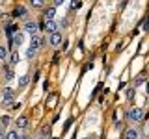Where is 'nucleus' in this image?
I'll use <instances>...</instances> for the list:
<instances>
[{
  "instance_id": "obj_1",
  "label": "nucleus",
  "mask_w": 149,
  "mask_h": 139,
  "mask_svg": "<svg viewBox=\"0 0 149 139\" xmlns=\"http://www.w3.org/2000/svg\"><path fill=\"white\" fill-rule=\"evenodd\" d=\"M13 98H15V91H13L11 87H4V89L0 91V102H2V104H11Z\"/></svg>"
},
{
  "instance_id": "obj_2",
  "label": "nucleus",
  "mask_w": 149,
  "mask_h": 139,
  "mask_svg": "<svg viewBox=\"0 0 149 139\" xmlns=\"http://www.w3.org/2000/svg\"><path fill=\"white\" fill-rule=\"evenodd\" d=\"M127 119H129V120H134V122H138V120L143 119V111L140 109V108H130V109L127 111Z\"/></svg>"
},
{
  "instance_id": "obj_3",
  "label": "nucleus",
  "mask_w": 149,
  "mask_h": 139,
  "mask_svg": "<svg viewBox=\"0 0 149 139\" xmlns=\"http://www.w3.org/2000/svg\"><path fill=\"white\" fill-rule=\"evenodd\" d=\"M22 30H24L26 34H30V37L36 35V34H37V22H36V21H26L24 26H22Z\"/></svg>"
},
{
  "instance_id": "obj_4",
  "label": "nucleus",
  "mask_w": 149,
  "mask_h": 139,
  "mask_svg": "<svg viewBox=\"0 0 149 139\" xmlns=\"http://www.w3.org/2000/svg\"><path fill=\"white\" fill-rule=\"evenodd\" d=\"M45 45V39H43V37H41L39 34H36V35H32L30 37V46H32V48H41V46H43Z\"/></svg>"
},
{
  "instance_id": "obj_5",
  "label": "nucleus",
  "mask_w": 149,
  "mask_h": 139,
  "mask_svg": "<svg viewBox=\"0 0 149 139\" xmlns=\"http://www.w3.org/2000/svg\"><path fill=\"white\" fill-rule=\"evenodd\" d=\"M43 30L47 34H54V32H58V22L56 21H45L43 22Z\"/></svg>"
},
{
  "instance_id": "obj_6",
  "label": "nucleus",
  "mask_w": 149,
  "mask_h": 139,
  "mask_svg": "<svg viewBox=\"0 0 149 139\" xmlns=\"http://www.w3.org/2000/svg\"><path fill=\"white\" fill-rule=\"evenodd\" d=\"M22 41H24V34H22V32H15V35L9 39V45L19 46V45H22Z\"/></svg>"
},
{
  "instance_id": "obj_7",
  "label": "nucleus",
  "mask_w": 149,
  "mask_h": 139,
  "mask_svg": "<svg viewBox=\"0 0 149 139\" xmlns=\"http://www.w3.org/2000/svg\"><path fill=\"white\" fill-rule=\"evenodd\" d=\"M49 43L52 45V46H60V43H62V34H60V32H54V34H50Z\"/></svg>"
},
{
  "instance_id": "obj_8",
  "label": "nucleus",
  "mask_w": 149,
  "mask_h": 139,
  "mask_svg": "<svg viewBox=\"0 0 149 139\" xmlns=\"http://www.w3.org/2000/svg\"><path fill=\"white\" fill-rule=\"evenodd\" d=\"M54 15H56V8H54V6L45 8V11H43V19H45V21H52Z\"/></svg>"
},
{
  "instance_id": "obj_9",
  "label": "nucleus",
  "mask_w": 149,
  "mask_h": 139,
  "mask_svg": "<svg viewBox=\"0 0 149 139\" xmlns=\"http://www.w3.org/2000/svg\"><path fill=\"white\" fill-rule=\"evenodd\" d=\"M15 126H17L19 130H24V128L28 126V119L24 117V115H22V117H19V119L15 120Z\"/></svg>"
},
{
  "instance_id": "obj_10",
  "label": "nucleus",
  "mask_w": 149,
  "mask_h": 139,
  "mask_svg": "<svg viewBox=\"0 0 149 139\" xmlns=\"http://www.w3.org/2000/svg\"><path fill=\"white\" fill-rule=\"evenodd\" d=\"M19 61V54H17V50H11L8 56V65H15Z\"/></svg>"
},
{
  "instance_id": "obj_11",
  "label": "nucleus",
  "mask_w": 149,
  "mask_h": 139,
  "mask_svg": "<svg viewBox=\"0 0 149 139\" xmlns=\"http://www.w3.org/2000/svg\"><path fill=\"white\" fill-rule=\"evenodd\" d=\"M123 139H138V130H134V128H129L127 132H125Z\"/></svg>"
},
{
  "instance_id": "obj_12",
  "label": "nucleus",
  "mask_w": 149,
  "mask_h": 139,
  "mask_svg": "<svg viewBox=\"0 0 149 139\" xmlns=\"http://www.w3.org/2000/svg\"><path fill=\"white\" fill-rule=\"evenodd\" d=\"M24 13H26V8H24V6H19L15 11H13V17H22Z\"/></svg>"
},
{
  "instance_id": "obj_13",
  "label": "nucleus",
  "mask_w": 149,
  "mask_h": 139,
  "mask_svg": "<svg viewBox=\"0 0 149 139\" xmlns=\"http://www.w3.org/2000/svg\"><path fill=\"white\" fill-rule=\"evenodd\" d=\"M43 4H45V0H30V6H32V8H36V9L43 8Z\"/></svg>"
},
{
  "instance_id": "obj_14",
  "label": "nucleus",
  "mask_w": 149,
  "mask_h": 139,
  "mask_svg": "<svg viewBox=\"0 0 149 139\" xmlns=\"http://www.w3.org/2000/svg\"><path fill=\"white\" fill-rule=\"evenodd\" d=\"M8 56H9V50L6 48V46L0 45V59H8Z\"/></svg>"
},
{
  "instance_id": "obj_15",
  "label": "nucleus",
  "mask_w": 149,
  "mask_h": 139,
  "mask_svg": "<svg viewBox=\"0 0 149 139\" xmlns=\"http://www.w3.org/2000/svg\"><path fill=\"white\" fill-rule=\"evenodd\" d=\"M142 83H146V78H143V74H140V76H136V78H134V87L142 85Z\"/></svg>"
},
{
  "instance_id": "obj_16",
  "label": "nucleus",
  "mask_w": 149,
  "mask_h": 139,
  "mask_svg": "<svg viewBox=\"0 0 149 139\" xmlns=\"http://www.w3.org/2000/svg\"><path fill=\"white\" fill-rule=\"evenodd\" d=\"M36 54H37V50H36V48H32V46L26 50V58H28V59H34V58H36Z\"/></svg>"
},
{
  "instance_id": "obj_17",
  "label": "nucleus",
  "mask_w": 149,
  "mask_h": 139,
  "mask_svg": "<svg viewBox=\"0 0 149 139\" xmlns=\"http://www.w3.org/2000/svg\"><path fill=\"white\" fill-rule=\"evenodd\" d=\"M28 82H30V76H28V74H24V76H21V80H19V85L24 87V85H28Z\"/></svg>"
},
{
  "instance_id": "obj_18",
  "label": "nucleus",
  "mask_w": 149,
  "mask_h": 139,
  "mask_svg": "<svg viewBox=\"0 0 149 139\" xmlns=\"http://www.w3.org/2000/svg\"><path fill=\"white\" fill-rule=\"evenodd\" d=\"M6 139H21V137H19V132L11 130V132H8V133H6Z\"/></svg>"
},
{
  "instance_id": "obj_19",
  "label": "nucleus",
  "mask_w": 149,
  "mask_h": 139,
  "mask_svg": "<svg viewBox=\"0 0 149 139\" xmlns=\"http://www.w3.org/2000/svg\"><path fill=\"white\" fill-rule=\"evenodd\" d=\"M80 8H82V2H80V0H71V9L77 11V9H80Z\"/></svg>"
},
{
  "instance_id": "obj_20",
  "label": "nucleus",
  "mask_w": 149,
  "mask_h": 139,
  "mask_svg": "<svg viewBox=\"0 0 149 139\" xmlns=\"http://www.w3.org/2000/svg\"><path fill=\"white\" fill-rule=\"evenodd\" d=\"M134 98V89H127V100H132Z\"/></svg>"
},
{
  "instance_id": "obj_21",
  "label": "nucleus",
  "mask_w": 149,
  "mask_h": 139,
  "mask_svg": "<svg viewBox=\"0 0 149 139\" xmlns=\"http://www.w3.org/2000/svg\"><path fill=\"white\" fill-rule=\"evenodd\" d=\"M0 122H2V126H6V124H9V117H8V115H4V117L0 119Z\"/></svg>"
},
{
  "instance_id": "obj_22",
  "label": "nucleus",
  "mask_w": 149,
  "mask_h": 139,
  "mask_svg": "<svg viewBox=\"0 0 149 139\" xmlns=\"http://www.w3.org/2000/svg\"><path fill=\"white\" fill-rule=\"evenodd\" d=\"M15 78V72L13 71H8V74H6V80H13Z\"/></svg>"
},
{
  "instance_id": "obj_23",
  "label": "nucleus",
  "mask_w": 149,
  "mask_h": 139,
  "mask_svg": "<svg viewBox=\"0 0 149 139\" xmlns=\"http://www.w3.org/2000/svg\"><path fill=\"white\" fill-rule=\"evenodd\" d=\"M143 30H146V32H149V17L146 19V22H143Z\"/></svg>"
},
{
  "instance_id": "obj_24",
  "label": "nucleus",
  "mask_w": 149,
  "mask_h": 139,
  "mask_svg": "<svg viewBox=\"0 0 149 139\" xmlns=\"http://www.w3.org/2000/svg\"><path fill=\"white\" fill-rule=\"evenodd\" d=\"M62 4H63V0H54V8L56 6H62Z\"/></svg>"
},
{
  "instance_id": "obj_25",
  "label": "nucleus",
  "mask_w": 149,
  "mask_h": 139,
  "mask_svg": "<svg viewBox=\"0 0 149 139\" xmlns=\"http://www.w3.org/2000/svg\"><path fill=\"white\" fill-rule=\"evenodd\" d=\"M0 139H6V133H2V132H0Z\"/></svg>"
},
{
  "instance_id": "obj_26",
  "label": "nucleus",
  "mask_w": 149,
  "mask_h": 139,
  "mask_svg": "<svg viewBox=\"0 0 149 139\" xmlns=\"http://www.w3.org/2000/svg\"><path fill=\"white\" fill-rule=\"evenodd\" d=\"M146 89H147V93H149V82H146Z\"/></svg>"
},
{
  "instance_id": "obj_27",
  "label": "nucleus",
  "mask_w": 149,
  "mask_h": 139,
  "mask_svg": "<svg viewBox=\"0 0 149 139\" xmlns=\"http://www.w3.org/2000/svg\"><path fill=\"white\" fill-rule=\"evenodd\" d=\"M21 139H30V137H21Z\"/></svg>"
},
{
  "instance_id": "obj_28",
  "label": "nucleus",
  "mask_w": 149,
  "mask_h": 139,
  "mask_svg": "<svg viewBox=\"0 0 149 139\" xmlns=\"http://www.w3.org/2000/svg\"><path fill=\"white\" fill-rule=\"evenodd\" d=\"M37 139H45V137H37Z\"/></svg>"
},
{
  "instance_id": "obj_29",
  "label": "nucleus",
  "mask_w": 149,
  "mask_h": 139,
  "mask_svg": "<svg viewBox=\"0 0 149 139\" xmlns=\"http://www.w3.org/2000/svg\"><path fill=\"white\" fill-rule=\"evenodd\" d=\"M0 126H2V124H0Z\"/></svg>"
}]
</instances>
